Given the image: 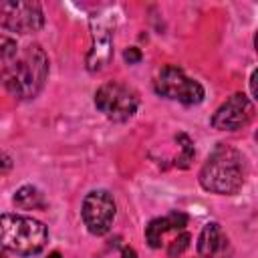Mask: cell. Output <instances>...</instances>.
<instances>
[{
  "label": "cell",
  "instance_id": "obj_20",
  "mask_svg": "<svg viewBox=\"0 0 258 258\" xmlns=\"http://www.w3.org/2000/svg\"><path fill=\"white\" fill-rule=\"evenodd\" d=\"M48 258H62V256H60V252H56V250H54V252H50V254H48Z\"/></svg>",
  "mask_w": 258,
  "mask_h": 258
},
{
  "label": "cell",
  "instance_id": "obj_10",
  "mask_svg": "<svg viewBox=\"0 0 258 258\" xmlns=\"http://www.w3.org/2000/svg\"><path fill=\"white\" fill-rule=\"evenodd\" d=\"M198 254L202 258H230V238L218 222H208L198 236Z\"/></svg>",
  "mask_w": 258,
  "mask_h": 258
},
{
  "label": "cell",
  "instance_id": "obj_2",
  "mask_svg": "<svg viewBox=\"0 0 258 258\" xmlns=\"http://www.w3.org/2000/svg\"><path fill=\"white\" fill-rule=\"evenodd\" d=\"M244 179H246L244 155L226 143H218L210 151L208 159L204 161V165L198 173L200 185L206 191L218 194V196L238 194L244 185Z\"/></svg>",
  "mask_w": 258,
  "mask_h": 258
},
{
  "label": "cell",
  "instance_id": "obj_19",
  "mask_svg": "<svg viewBox=\"0 0 258 258\" xmlns=\"http://www.w3.org/2000/svg\"><path fill=\"white\" fill-rule=\"evenodd\" d=\"M254 81H256V71H252V75H250V91H252V99L256 97V87H254Z\"/></svg>",
  "mask_w": 258,
  "mask_h": 258
},
{
  "label": "cell",
  "instance_id": "obj_1",
  "mask_svg": "<svg viewBox=\"0 0 258 258\" xmlns=\"http://www.w3.org/2000/svg\"><path fill=\"white\" fill-rule=\"evenodd\" d=\"M48 79V56L40 44H28L0 69L2 87L18 101L34 99Z\"/></svg>",
  "mask_w": 258,
  "mask_h": 258
},
{
  "label": "cell",
  "instance_id": "obj_16",
  "mask_svg": "<svg viewBox=\"0 0 258 258\" xmlns=\"http://www.w3.org/2000/svg\"><path fill=\"white\" fill-rule=\"evenodd\" d=\"M141 58H143V54H141V50L137 46H129V48L123 50V60L129 62V64H137Z\"/></svg>",
  "mask_w": 258,
  "mask_h": 258
},
{
  "label": "cell",
  "instance_id": "obj_12",
  "mask_svg": "<svg viewBox=\"0 0 258 258\" xmlns=\"http://www.w3.org/2000/svg\"><path fill=\"white\" fill-rule=\"evenodd\" d=\"M12 204L20 210H42L46 206L44 202V196L38 187L34 185H22L14 191L12 196Z\"/></svg>",
  "mask_w": 258,
  "mask_h": 258
},
{
  "label": "cell",
  "instance_id": "obj_8",
  "mask_svg": "<svg viewBox=\"0 0 258 258\" xmlns=\"http://www.w3.org/2000/svg\"><path fill=\"white\" fill-rule=\"evenodd\" d=\"M0 26L18 34H34L44 26V14L38 2H0Z\"/></svg>",
  "mask_w": 258,
  "mask_h": 258
},
{
  "label": "cell",
  "instance_id": "obj_3",
  "mask_svg": "<svg viewBox=\"0 0 258 258\" xmlns=\"http://www.w3.org/2000/svg\"><path fill=\"white\" fill-rule=\"evenodd\" d=\"M46 242L48 230L40 220L20 214H0V248L18 256H34L42 252Z\"/></svg>",
  "mask_w": 258,
  "mask_h": 258
},
{
  "label": "cell",
  "instance_id": "obj_11",
  "mask_svg": "<svg viewBox=\"0 0 258 258\" xmlns=\"http://www.w3.org/2000/svg\"><path fill=\"white\" fill-rule=\"evenodd\" d=\"M187 214L183 212H169L163 218H155L145 226V240L151 248H161L163 236L167 232H183L187 226Z\"/></svg>",
  "mask_w": 258,
  "mask_h": 258
},
{
  "label": "cell",
  "instance_id": "obj_21",
  "mask_svg": "<svg viewBox=\"0 0 258 258\" xmlns=\"http://www.w3.org/2000/svg\"><path fill=\"white\" fill-rule=\"evenodd\" d=\"M0 258H6V256H4V254H2V252H0Z\"/></svg>",
  "mask_w": 258,
  "mask_h": 258
},
{
  "label": "cell",
  "instance_id": "obj_17",
  "mask_svg": "<svg viewBox=\"0 0 258 258\" xmlns=\"http://www.w3.org/2000/svg\"><path fill=\"white\" fill-rule=\"evenodd\" d=\"M12 169V157L8 155V153H4V151H0V175H4V173H8Z\"/></svg>",
  "mask_w": 258,
  "mask_h": 258
},
{
  "label": "cell",
  "instance_id": "obj_13",
  "mask_svg": "<svg viewBox=\"0 0 258 258\" xmlns=\"http://www.w3.org/2000/svg\"><path fill=\"white\" fill-rule=\"evenodd\" d=\"M175 141H179L181 145V153L173 159V165L175 167H179V169H187L189 165H191V161H194V155H196V151H194V143H191V139L185 135V133H177L175 135Z\"/></svg>",
  "mask_w": 258,
  "mask_h": 258
},
{
  "label": "cell",
  "instance_id": "obj_7",
  "mask_svg": "<svg viewBox=\"0 0 258 258\" xmlns=\"http://www.w3.org/2000/svg\"><path fill=\"white\" fill-rule=\"evenodd\" d=\"M115 216H117V206L107 189H93L83 198L81 218L89 234L105 236L111 230Z\"/></svg>",
  "mask_w": 258,
  "mask_h": 258
},
{
  "label": "cell",
  "instance_id": "obj_14",
  "mask_svg": "<svg viewBox=\"0 0 258 258\" xmlns=\"http://www.w3.org/2000/svg\"><path fill=\"white\" fill-rule=\"evenodd\" d=\"M189 240H191V236H189L187 232H181L179 236H175V238L169 242V246H167L169 258H175V256L183 254V252L187 250V246H189Z\"/></svg>",
  "mask_w": 258,
  "mask_h": 258
},
{
  "label": "cell",
  "instance_id": "obj_5",
  "mask_svg": "<svg viewBox=\"0 0 258 258\" xmlns=\"http://www.w3.org/2000/svg\"><path fill=\"white\" fill-rule=\"evenodd\" d=\"M91 48L87 52V69L91 73L103 71L111 58H113V36H115V26H117V16L113 14L111 8L99 10L91 16Z\"/></svg>",
  "mask_w": 258,
  "mask_h": 258
},
{
  "label": "cell",
  "instance_id": "obj_4",
  "mask_svg": "<svg viewBox=\"0 0 258 258\" xmlns=\"http://www.w3.org/2000/svg\"><path fill=\"white\" fill-rule=\"evenodd\" d=\"M139 93L119 81H109L101 85L95 93V107L111 121H127L139 109Z\"/></svg>",
  "mask_w": 258,
  "mask_h": 258
},
{
  "label": "cell",
  "instance_id": "obj_18",
  "mask_svg": "<svg viewBox=\"0 0 258 258\" xmlns=\"http://www.w3.org/2000/svg\"><path fill=\"white\" fill-rule=\"evenodd\" d=\"M121 258H137V252H135L131 246H123V250H121Z\"/></svg>",
  "mask_w": 258,
  "mask_h": 258
},
{
  "label": "cell",
  "instance_id": "obj_9",
  "mask_svg": "<svg viewBox=\"0 0 258 258\" xmlns=\"http://www.w3.org/2000/svg\"><path fill=\"white\" fill-rule=\"evenodd\" d=\"M254 117V103L244 93H234L228 97L212 115L210 123L218 131H238L246 127Z\"/></svg>",
  "mask_w": 258,
  "mask_h": 258
},
{
  "label": "cell",
  "instance_id": "obj_6",
  "mask_svg": "<svg viewBox=\"0 0 258 258\" xmlns=\"http://www.w3.org/2000/svg\"><path fill=\"white\" fill-rule=\"evenodd\" d=\"M153 89L157 95L171 101H179L183 105H200L206 97L204 87L196 79H189L175 64H167L155 75Z\"/></svg>",
  "mask_w": 258,
  "mask_h": 258
},
{
  "label": "cell",
  "instance_id": "obj_15",
  "mask_svg": "<svg viewBox=\"0 0 258 258\" xmlns=\"http://www.w3.org/2000/svg\"><path fill=\"white\" fill-rule=\"evenodd\" d=\"M16 52H18V44H16V40H14L12 36L0 34V62L10 60Z\"/></svg>",
  "mask_w": 258,
  "mask_h": 258
}]
</instances>
